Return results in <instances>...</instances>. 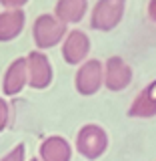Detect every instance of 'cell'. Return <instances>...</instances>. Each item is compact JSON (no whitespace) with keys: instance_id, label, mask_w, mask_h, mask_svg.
<instances>
[{"instance_id":"obj_1","label":"cell","mask_w":156,"mask_h":161,"mask_svg":"<svg viewBox=\"0 0 156 161\" xmlns=\"http://www.w3.org/2000/svg\"><path fill=\"white\" fill-rule=\"evenodd\" d=\"M68 34L66 24L60 22L54 14H40L32 24V36L34 44L40 50H46L60 44V40H64Z\"/></svg>"},{"instance_id":"obj_2","label":"cell","mask_w":156,"mask_h":161,"mask_svg":"<svg viewBox=\"0 0 156 161\" xmlns=\"http://www.w3.org/2000/svg\"><path fill=\"white\" fill-rule=\"evenodd\" d=\"M124 10H126V0H98L90 14V28L102 32L116 28L124 16Z\"/></svg>"},{"instance_id":"obj_3","label":"cell","mask_w":156,"mask_h":161,"mask_svg":"<svg viewBox=\"0 0 156 161\" xmlns=\"http://www.w3.org/2000/svg\"><path fill=\"white\" fill-rule=\"evenodd\" d=\"M108 149V135L100 125L88 123L76 135V151L86 159H98Z\"/></svg>"},{"instance_id":"obj_4","label":"cell","mask_w":156,"mask_h":161,"mask_svg":"<svg viewBox=\"0 0 156 161\" xmlns=\"http://www.w3.org/2000/svg\"><path fill=\"white\" fill-rule=\"evenodd\" d=\"M74 85H76V91L80 95H84V97L98 93V89L104 85V64L96 58L86 60L78 69Z\"/></svg>"},{"instance_id":"obj_5","label":"cell","mask_w":156,"mask_h":161,"mask_svg":"<svg viewBox=\"0 0 156 161\" xmlns=\"http://www.w3.org/2000/svg\"><path fill=\"white\" fill-rule=\"evenodd\" d=\"M28 64V87L32 89H46L52 83V64L42 50H32L26 57Z\"/></svg>"},{"instance_id":"obj_6","label":"cell","mask_w":156,"mask_h":161,"mask_svg":"<svg viewBox=\"0 0 156 161\" xmlns=\"http://www.w3.org/2000/svg\"><path fill=\"white\" fill-rule=\"evenodd\" d=\"M132 83V69L124 58L120 57H110L104 64V85L108 91H124Z\"/></svg>"},{"instance_id":"obj_7","label":"cell","mask_w":156,"mask_h":161,"mask_svg":"<svg viewBox=\"0 0 156 161\" xmlns=\"http://www.w3.org/2000/svg\"><path fill=\"white\" fill-rule=\"evenodd\" d=\"M90 53V38L82 30H70L62 42V57L68 64H80Z\"/></svg>"},{"instance_id":"obj_8","label":"cell","mask_w":156,"mask_h":161,"mask_svg":"<svg viewBox=\"0 0 156 161\" xmlns=\"http://www.w3.org/2000/svg\"><path fill=\"white\" fill-rule=\"evenodd\" d=\"M28 85V64L26 58H16L10 63V67L4 73L2 91L6 97H14Z\"/></svg>"},{"instance_id":"obj_9","label":"cell","mask_w":156,"mask_h":161,"mask_svg":"<svg viewBox=\"0 0 156 161\" xmlns=\"http://www.w3.org/2000/svg\"><path fill=\"white\" fill-rule=\"evenodd\" d=\"M128 117L134 119H150L156 117V79L144 87L134 97L132 105L128 109Z\"/></svg>"},{"instance_id":"obj_10","label":"cell","mask_w":156,"mask_h":161,"mask_svg":"<svg viewBox=\"0 0 156 161\" xmlns=\"http://www.w3.org/2000/svg\"><path fill=\"white\" fill-rule=\"evenodd\" d=\"M72 147L64 137L52 135L40 143V159L42 161H70Z\"/></svg>"},{"instance_id":"obj_11","label":"cell","mask_w":156,"mask_h":161,"mask_svg":"<svg viewBox=\"0 0 156 161\" xmlns=\"http://www.w3.org/2000/svg\"><path fill=\"white\" fill-rule=\"evenodd\" d=\"M24 22H26V16H24L22 8L0 12V42L14 40L20 32H22Z\"/></svg>"},{"instance_id":"obj_12","label":"cell","mask_w":156,"mask_h":161,"mask_svg":"<svg viewBox=\"0 0 156 161\" xmlns=\"http://www.w3.org/2000/svg\"><path fill=\"white\" fill-rule=\"evenodd\" d=\"M88 10V0H58L54 6V16L64 24H76Z\"/></svg>"},{"instance_id":"obj_13","label":"cell","mask_w":156,"mask_h":161,"mask_svg":"<svg viewBox=\"0 0 156 161\" xmlns=\"http://www.w3.org/2000/svg\"><path fill=\"white\" fill-rule=\"evenodd\" d=\"M0 161H24V143H18L12 151H8Z\"/></svg>"},{"instance_id":"obj_14","label":"cell","mask_w":156,"mask_h":161,"mask_svg":"<svg viewBox=\"0 0 156 161\" xmlns=\"http://www.w3.org/2000/svg\"><path fill=\"white\" fill-rule=\"evenodd\" d=\"M8 119H10V107H8L6 101L0 97V133H2V131L6 129Z\"/></svg>"},{"instance_id":"obj_15","label":"cell","mask_w":156,"mask_h":161,"mask_svg":"<svg viewBox=\"0 0 156 161\" xmlns=\"http://www.w3.org/2000/svg\"><path fill=\"white\" fill-rule=\"evenodd\" d=\"M28 0H0V4H2L6 10H16V8H22L24 4H26Z\"/></svg>"},{"instance_id":"obj_16","label":"cell","mask_w":156,"mask_h":161,"mask_svg":"<svg viewBox=\"0 0 156 161\" xmlns=\"http://www.w3.org/2000/svg\"><path fill=\"white\" fill-rule=\"evenodd\" d=\"M148 16L152 22H156V0H150L148 2Z\"/></svg>"},{"instance_id":"obj_17","label":"cell","mask_w":156,"mask_h":161,"mask_svg":"<svg viewBox=\"0 0 156 161\" xmlns=\"http://www.w3.org/2000/svg\"><path fill=\"white\" fill-rule=\"evenodd\" d=\"M30 161H40V159H30Z\"/></svg>"}]
</instances>
